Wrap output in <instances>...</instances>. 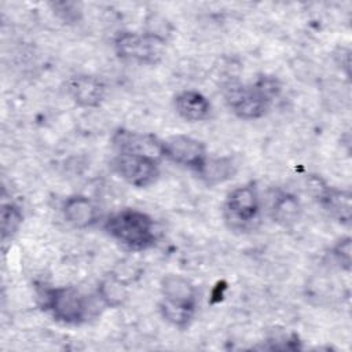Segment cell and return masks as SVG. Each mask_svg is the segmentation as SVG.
Returning a JSON list of instances; mask_svg holds the SVG:
<instances>
[{
	"label": "cell",
	"instance_id": "1",
	"mask_svg": "<svg viewBox=\"0 0 352 352\" xmlns=\"http://www.w3.org/2000/svg\"><path fill=\"white\" fill-rule=\"evenodd\" d=\"M279 91L280 84L275 77L263 76L252 85H243L236 81L227 82L223 88V96L236 117L256 120L268 111Z\"/></svg>",
	"mask_w": 352,
	"mask_h": 352
},
{
	"label": "cell",
	"instance_id": "2",
	"mask_svg": "<svg viewBox=\"0 0 352 352\" xmlns=\"http://www.w3.org/2000/svg\"><path fill=\"white\" fill-rule=\"evenodd\" d=\"M104 230L129 250L142 252L155 243L154 220L138 209H121L113 213L104 221Z\"/></svg>",
	"mask_w": 352,
	"mask_h": 352
},
{
	"label": "cell",
	"instance_id": "3",
	"mask_svg": "<svg viewBox=\"0 0 352 352\" xmlns=\"http://www.w3.org/2000/svg\"><path fill=\"white\" fill-rule=\"evenodd\" d=\"M160 311L162 318L175 327L186 329L194 318L197 290L183 275L168 274L161 279Z\"/></svg>",
	"mask_w": 352,
	"mask_h": 352
},
{
	"label": "cell",
	"instance_id": "4",
	"mask_svg": "<svg viewBox=\"0 0 352 352\" xmlns=\"http://www.w3.org/2000/svg\"><path fill=\"white\" fill-rule=\"evenodd\" d=\"M116 54L138 65H157L166 51V38L151 32H121L114 38Z\"/></svg>",
	"mask_w": 352,
	"mask_h": 352
},
{
	"label": "cell",
	"instance_id": "5",
	"mask_svg": "<svg viewBox=\"0 0 352 352\" xmlns=\"http://www.w3.org/2000/svg\"><path fill=\"white\" fill-rule=\"evenodd\" d=\"M44 308L56 322L63 324H80L88 315V300L74 286L47 289L43 294Z\"/></svg>",
	"mask_w": 352,
	"mask_h": 352
},
{
	"label": "cell",
	"instance_id": "6",
	"mask_svg": "<svg viewBox=\"0 0 352 352\" xmlns=\"http://www.w3.org/2000/svg\"><path fill=\"white\" fill-rule=\"evenodd\" d=\"M113 170L128 184L143 188L151 186L160 176L155 157L138 153H118L111 160Z\"/></svg>",
	"mask_w": 352,
	"mask_h": 352
},
{
	"label": "cell",
	"instance_id": "7",
	"mask_svg": "<svg viewBox=\"0 0 352 352\" xmlns=\"http://www.w3.org/2000/svg\"><path fill=\"white\" fill-rule=\"evenodd\" d=\"M160 154L175 164L195 170L197 173L208 160L205 144L187 135H172L160 140Z\"/></svg>",
	"mask_w": 352,
	"mask_h": 352
},
{
	"label": "cell",
	"instance_id": "8",
	"mask_svg": "<svg viewBox=\"0 0 352 352\" xmlns=\"http://www.w3.org/2000/svg\"><path fill=\"white\" fill-rule=\"evenodd\" d=\"M258 210L260 199L254 183L239 186L227 195L224 213L226 219L235 228H243L253 223L258 216Z\"/></svg>",
	"mask_w": 352,
	"mask_h": 352
},
{
	"label": "cell",
	"instance_id": "9",
	"mask_svg": "<svg viewBox=\"0 0 352 352\" xmlns=\"http://www.w3.org/2000/svg\"><path fill=\"white\" fill-rule=\"evenodd\" d=\"M66 91L73 102L80 107H98L106 95L103 81L89 74L70 77L66 82Z\"/></svg>",
	"mask_w": 352,
	"mask_h": 352
},
{
	"label": "cell",
	"instance_id": "10",
	"mask_svg": "<svg viewBox=\"0 0 352 352\" xmlns=\"http://www.w3.org/2000/svg\"><path fill=\"white\" fill-rule=\"evenodd\" d=\"M176 113L188 122L204 121L210 116L212 104L205 95L198 91H183L173 99Z\"/></svg>",
	"mask_w": 352,
	"mask_h": 352
},
{
	"label": "cell",
	"instance_id": "11",
	"mask_svg": "<svg viewBox=\"0 0 352 352\" xmlns=\"http://www.w3.org/2000/svg\"><path fill=\"white\" fill-rule=\"evenodd\" d=\"M62 213L70 226L80 230L94 226L98 220V209L85 195L69 197L62 206Z\"/></svg>",
	"mask_w": 352,
	"mask_h": 352
},
{
	"label": "cell",
	"instance_id": "12",
	"mask_svg": "<svg viewBox=\"0 0 352 352\" xmlns=\"http://www.w3.org/2000/svg\"><path fill=\"white\" fill-rule=\"evenodd\" d=\"M113 146L118 153H138L153 155L160 154V140L153 135L138 133L128 129H118L113 135Z\"/></svg>",
	"mask_w": 352,
	"mask_h": 352
},
{
	"label": "cell",
	"instance_id": "13",
	"mask_svg": "<svg viewBox=\"0 0 352 352\" xmlns=\"http://www.w3.org/2000/svg\"><path fill=\"white\" fill-rule=\"evenodd\" d=\"M98 296L106 307L118 308L128 297V283L114 272L104 275L99 282Z\"/></svg>",
	"mask_w": 352,
	"mask_h": 352
},
{
	"label": "cell",
	"instance_id": "14",
	"mask_svg": "<svg viewBox=\"0 0 352 352\" xmlns=\"http://www.w3.org/2000/svg\"><path fill=\"white\" fill-rule=\"evenodd\" d=\"M301 214V205L298 199L289 194L280 192L274 198L271 208V217L274 221L283 227H290L298 221Z\"/></svg>",
	"mask_w": 352,
	"mask_h": 352
},
{
	"label": "cell",
	"instance_id": "15",
	"mask_svg": "<svg viewBox=\"0 0 352 352\" xmlns=\"http://www.w3.org/2000/svg\"><path fill=\"white\" fill-rule=\"evenodd\" d=\"M320 202L324 209L337 217L340 221L348 223L351 219V195L348 192L334 190V188H324L320 195Z\"/></svg>",
	"mask_w": 352,
	"mask_h": 352
},
{
	"label": "cell",
	"instance_id": "16",
	"mask_svg": "<svg viewBox=\"0 0 352 352\" xmlns=\"http://www.w3.org/2000/svg\"><path fill=\"white\" fill-rule=\"evenodd\" d=\"M235 173V166L231 161V158L223 157V158H208L202 169L198 172V176L209 186H214L219 183H223L232 177Z\"/></svg>",
	"mask_w": 352,
	"mask_h": 352
},
{
	"label": "cell",
	"instance_id": "17",
	"mask_svg": "<svg viewBox=\"0 0 352 352\" xmlns=\"http://www.w3.org/2000/svg\"><path fill=\"white\" fill-rule=\"evenodd\" d=\"M22 212L19 206H16L12 202L3 204L0 209V231H1V239L6 241L11 238L22 224Z\"/></svg>",
	"mask_w": 352,
	"mask_h": 352
},
{
	"label": "cell",
	"instance_id": "18",
	"mask_svg": "<svg viewBox=\"0 0 352 352\" xmlns=\"http://www.w3.org/2000/svg\"><path fill=\"white\" fill-rule=\"evenodd\" d=\"M54 14L59 16L65 23H74L81 18L80 4L74 1H56L51 4Z\"/></svg>",
	"mask_w": 352,
	"mask_h": 352
},
{
	"label": "cell",
	"instance_id": "19",
	"mask_svg": "<svg viewBox=\"0 0 352 352\" xmlns=\"http://www.w3.org/2000/svg\"><path fill=\"white\" fill-rule=\"evenodd\" d=\"M333 256L336 261L340 264L341 268L349 270L351 268V260H352V246H351V238L345 236L340 239L334 248H333Z\"/></svg>",
	"mask_w": 352,
	"mask_h": 352
}]
</instances>
